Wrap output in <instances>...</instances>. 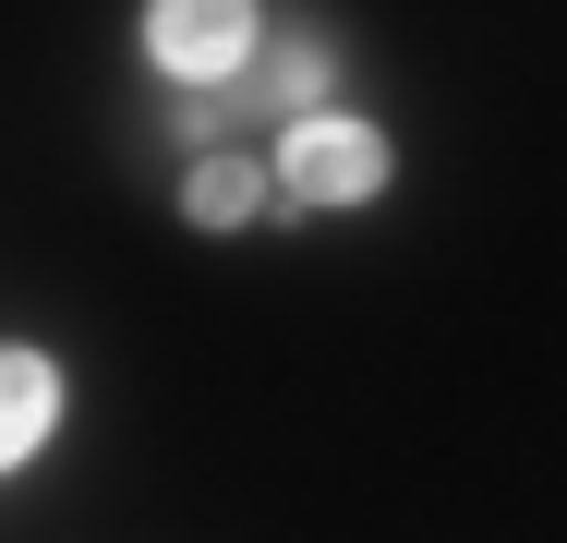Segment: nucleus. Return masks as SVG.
<instances>
[{
  "instance_id": "nucleus-1",
  "label": "nucleus",
  "mask_w": 567,
  "mask_h": 543,
  "mask_svg": "<svg viewBox=\"0 0 567 543\" xmlns=\"http://www.w3.org/2000/svg\"><path fill=\"white\" fill-rule=\"evenodd\" d=\"M266 170H278V217H362V206H386L399 145H386L374 109L339 98V109H315V121H290L266 145Z\"/></svg>"
},
{
  "instance_id": "nucleus-2",
  "label": "nucleus",
  "mask_w": 567,
  "mask_h": 543,
  "mask_svg": "<svg viewBox=\"0 0 567 543\" xmlns=\"http://www.w3.org/2000/svg\"><path fill=\"white\" fill-rule=\"evenodd\" d=\"M133 49H145V73L182 109H206V98H241V85H254L266 12H254V0H145V12H133Z\"/></svg>"
},
{
  "instance_id": "nucleus-3",
  "label": "nucleus",
  "mask_w": 567,
  "mask_h": 543,
  "mask_svg": "<svg viewBox=\"0 0 567 543\" xmlns=\"http://www.w3.org/2000/svg\"><path fill=\"white\" fill-rule=\"evenodd\" d=\"M61 411H73V387H61V350H37V338H0V483H12V471H37V459L61 447Z\"/></svg>"
},
{
  "instance_id": "nucleus-4",
  "label": "nucleus",
  "mask_w": 567,
  "mask_h": 543,
  "mask_svg": "<svg viewBox=\"0 0 567 543\" xmlns=\"http://www.w3.org/2000/svg\"><path fill=\"white\" fill-rule=\"evenodd\" d=\"M254 217H278V170H266V145H206V157H182V229L241 242Z\"/></svg>"
}]
</instances>
